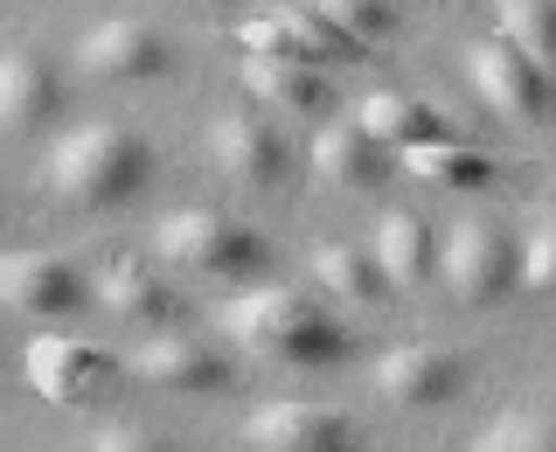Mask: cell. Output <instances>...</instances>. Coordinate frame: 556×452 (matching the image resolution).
Wrapping results in <instances>:
<instances>
[{"mask_svg":"<svg viewBox=\"0 0 556 452\" xmlns=\"http://www.w3.org/2000/svg\"><path fill=\"white\" fill-rule=\"evenodd\" d=\"M161 258L181 272H202V278H243L265 265V243H257L243 223L216 216V209H181V216L161 223Z\"/></svg>","mask_w":556,"mask_h":452,"instance_id":"cell-3","label":"cell"},{"mask_svg":"<svg viewBox=\"0 0 556 452\" xmlns=\"http://www.w3.org/2000/svg\"><path fill=\"white\" fill-rule=\"evenodd\" d=\"M77 63L91 77H161L167 70V42L147 22H98L77 42Z\"/></svg>","mask_w":556,"mask_h":452,"instance_id":"cell-11","label":"cell"},{"mask_svg":"<svg viewBox=\"0 0 556 452\" xmlns=\"http://www.w3.org/2000/svg\"><path fill=\"white\" fill-rule=\"evenodd\" d=\"M362 126H369L382 147H396V153H410V147H431V139H452V126L431 104H417V98H396V91H376V98H362Z\"/></svg>","mask_w":556,"mask_h":452,"instance_id":"cell-17","label":"cell"},{"mask_svg":"<svg viewBox=\"0 0 556 452\" xmlns=\"http://www.w3.org/2000/svg\"><path fill=\"white\" fill-rule=\"evenodd\" d=\"M313 8L327 14V22H341L348 35H369L390 22V0H313Z\"/></svg>","mask_w":556,"mask_h":452,"instance_id":"cell-24","label":"cell"},{"mask_svg":"<svg viewBox=\"0 0 556 452\" xmlns=\"http://www.w3.org/2000/svg\"><path fill=\"white\" fill-rule=\"evenodd\" d=\"M243 91L265 98L271 112H320L327 104V84L313 63H278V56H251L243 63Z\"/></svg>","mask_w":556,"mask_h":452,"instance_id":"cell-18","label":"cell"},{"mask_svg":"<svg viewBox=\"0 0 556 452\" xmlns=\"http://www.w3.org/2000/svg\"><path fill=\"white\" fill-rule=\"evenodd\" d=\"M98 300H104V313H118V321H132V327H161V321H174L167 278L147 272L139 258H112V265L98 272Z\"/></svg>","mask_w":556,"mask_h":452,"instance_id":"cell-15","label":"cell"},{"mask_svg":"<svg viewBox=\"0 0 556 452\" xmlns=\"http://www.w3.org/2000/svg\"><path fill=\"white\" fill-rule=\"evenodd\" d=\"M313 278H320L334 300H355V306H369L390 292V272L376 265V251H355V243H320L313 251Z\"/></svg>","mask_w":556,"mask_h":452,"instance_id":"cell-19","label":"cell"},{"mask_svg":"<svg viewBox=\"0 0 556 452\" xmlns=\"http://www.w3.org/2000/svg\"><path fill=\"white\" fill-rule=\"evenodd\" d=\"M223 327H230L243 348L278 355V362H341V355H348V327L327 321V313L313 306L300 286L237 292V300L223 306Z\"/></svg>","mask_w":556,"mask_h":452,"instance_id":"cell-2","label":"cell"},{"mask_svg":"<svg viewBox=\"0 0 556 452\" xmlns=\"http://www.w3.org/2000/svg\"><path fill=\"white\" fill-rule=\"evenodd\" d=\"M521 286H529V292H556V209H549V216H535V230H529Z\"/></svg>","mask_w":556,"mask_h":452,"instance_id":"cell-23","label":"cell"},{"mask_svg":"<svg viewBox=\"0 0 556 452\" xmlns=\"http://www.w3.org/2000/svg\"><path fill=\"white\" fill-rule=\"evenodd\" d=\"M348 431L355 425L327 404H265L243 417L251 445H286V452H334V445H348Z\"/></svg>","mask_w":556,"mask_h":452,"instance_id":"cell-10","label":"cell"},{"mask_svg":"<svg viewBox=\"0 0 556 452\" xmlns=\"http://www.w3.org/2000/svg\"><path fill=\"white\" fill-rule=\"evenodd\" d=\"M208 153H216V167L230 174L243 188H271L278 174H286V139H278L257 112H230L208 126Z\"/></svg>","mask_w":556,"mask_h":452,"instance_id":"cell-7","label":"cell"},{"mask_svg":"<svg viewBox=\"0 0 556 452\" xmlns=\"http://www.w3.org/2000/svg\"><path fill=\"white\" fill-rule=\"evenodd\" d=\"M473 445H480V452H549V445H556V411H529V404L494 411V417L473 431Z\"/></svg>","mask_w":556,"mask_h":452,"instance_id":"cell-21","label":"cell"},{"mask_svg":"<svg viewBox=\"0 0 556 452\" xmlns=\"http://www.w3.org/2000/svg\"><path fill=\"white\" fill-rule=\"evenodd\" d=\"M501 35L535 63H556V0H501Z\"/></svg>","mask_w":556,"mask_h":452,"instance_id":"cell-22","label":"cell"},{"mask_svg":"<svg viewBox=\"0 0 556 452\" xmlns=\"http://www.w3.org/2000/svg\"><path fill=\"white\" fill-rule=\"evenodd\" d=\"M390 8H396V0H390Z\"/></svg>","mask_w":556,"mask_h":452,"instance_id":"cell-26","label":"cell"},{"mask_svg":"<svg viewBox=\"0 0 556 452\" xmlns=\"http://www.w3.org/2000/svg\"><path fill=\"white\" fill-rule=\"evenodd\" d=\"M431 258H439V237H431V223L417 209H390L376 223V265L390 272V286H417L431 272Z\"/></svg>","mask_w":556,"mask_h":452,"instance_id":"cell-16","label":"cell"},{"mask_svg":"<svg viewBox=\"0 0 556 452\" xmlns=\"http://www.w3.org/2000/svg\"><path fill=\"white\" fill-rule=\"evenodd\" d=\"M56 104H63V77L35 56V49H14V56L0 63V118H8L14 133H35Z\"/></svg>","mask_w":556,"mask_h":452,"instance_id":"cell-14","label":"cell"},{"mask_svg":"<svg viewBox=\"0 0 556 452\" xmlns=\"http://www.w3.org/2000/svg\"><path fill=\"white\" fill-rule=\"evenodd\" d=\"M466 70H473V91L494 104V112H508V118H549V104H556L549 70L535 63V56H521L508 35L473 42V49H466Z\"/></svg>","mask_w":556,"mask_h":452,"instance_id":"cell-4","label":"cell"},{"mask_svg":"<svg viewBox=\"0 0 556 452\" xmlns=\"http://www.w3.org/2000/svg\"><path fill=\"white\" fill-rule=\"evenodd\" d=\"M147 139L126 133V126H77L49 147V196L70 202V209H112L126 202L139 181H147Z\"/></svg>","mask_w":556,"mask_h":452,"instance_id":"cell-1","label":"cell"},{"mask_svg":"<svg viewBox=\"0 0 556 452\" xmlns=\"http://www.w3.org/2000/svg\"><path fill=\"white\" fill-rule=\"evenodd\" d=\"M132 369L147 376V382H161V390H230V369H223V355H216V348H202V341H188V335L147 341Z\"/></svg>","mask_w":556,"mask_h":452,"instance_id":"cell-13","label":"cell"},{"mask_svg":"<svg viewBox=\"0 0 556 452\" xmlns=\"http://www.w3.org/2000/svg\"><path fill=\"white\" fill-rule=\"evenodd\" d=\"M459 376H466L459 355L425 348V341H404L376 362V390L390 397V404H445V397H459Z\"/></svg>","mask_w":556,"mask_h":452,"instance_id":"cell-8","label":"cell"},{"mask_svg":"<svg viewBox=\"0 0 556 452\" xmlns=\"http://www.w3.org/2000/svg\"><path fill=\"white\" fill-rule=\"evenodd\" d=\"M445 278L466 306H494L508 286H521V258L508 251V237L486 223H459L445 237Z\"/></svg>","mask_w":556,"mask_h":452,"instance_id":"cell-5","label":"cell"},{"mask_svg":"<svg viewBox=\"0 0 556 452\" xmlns=\"http://www.w3.org/2000/svg\"><path fill=\"white\" fill-rule=\"evenodd\" d=\"M0 292H8L14 313H35V321H42V313H70L84 300V278L56 251H14L8 265H0Z\"/></svg>","mask_w":556,"mask_h":452,"instance_id":"cell-9","label":"cell"},{"mask_svg":"<svg viewBox=\"0 0 556 452\" xmlns=\"http://www.w3.org/2000/svg\"><path fill=\"white\" fill-rule=\"evenodd\" d=\"M404 167L417 174V181H431V188H486V181H494V161H486V153H473V147H459V139L410 147Z\"/></svg>","mask_w":556,"mask_h":452,"instance_id":"cell-20","label":"cell"},{"mask_svg":"<svg viewBox=\"0 0 556 452\" xmlns=\"http://www.w3.org/2000/svg\"><path fill=\"white\" fill-rule=\"evenodd\" d=\"M91 445L98 452H132V445H153V439H147V431H98Z\"/></svg>","mask_w":556,"mask_h":452,"instance_id":"cell-25","label":"cell"},{"mask_svg":"<svg viewBox=\"0 0 556 452\" xmlns=\"http://www.w3.org/2000/svg\"><path fill=\"white\" fill-rule=\"evenodd\" d=\"M313 167H320V181H341V188L390 181V153H382V139L362 118H334V126L313 133Z\"/></svg>","mask_w":556,"mask_h":452,"instance_id":"cell-12","label":"cell"},{"mask_svg":"<svg viewBox=\"0 0 556 452\" xmlns=\"http://www.w3.org/2000/svg\"><path fill=\"white\" fill-rule=\"evenodd\" d=\"M118 362L98 355V348L84 341H63V335H42L28 348V382L49 397V404H98L104 390H112Z\"/></svg>","mask_w":556,"mask_h":452,"instance_id":"cell-6","label":"cell"}]
</instances>
